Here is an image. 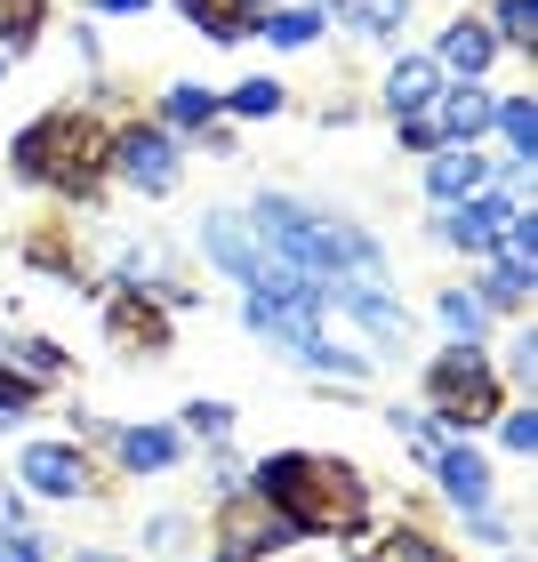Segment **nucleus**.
<instances>
[{"label":"nucleus","instance_id":"cd10ccee","mask_svg":"<svg viewBox=\"0 0 538 562\" xmlns=\"http://www.w3.org/2000/svg\"><path fill=\"white\" fill-rule=\"evenodd\" d=\"M234 113H242V121L281 113V81H242V89H234Z\"/></svg>","mask_w":538,"mask_h":562},{"label":"nucleus","instance_id":"c756f323","mask_svg":"<svg viewBox=\"0 0 538 562\" xmlns=\"http://www.w3.org/2000/svg\"><path fill=\"white\" fill-rule=\"evenodd\" d=\"M498 434H506V450H523V458H530V450H538V411H506Z\"/></svg>","mask_w":538,"mask_h":562},{"label":"nucleus","instance_id":"4be33fe9","mask_svg":"<svg viewBox=\"0 0 538 562\" xmlns=\"http://www.w3.org/2000/svg\"><path fill=\"white\" fill-rule=\"evenodd\" d=\"M177 9H186V16H193L201 33H210V41H242L249 24H258V16H242L234 0H177Z\"/></svg>","mask_w":538,"mask_h":562},{"label":"nucleus","instance_id":"2f4dec72","mask_svg":"<svg viewBox=\"0 0 538 562\" xmlns=\"http://www.w3.org/2000/svg\"><path fill=\"white\" fill-rule=\"evenodd\" d=\"M145 547H153V554L186 547V515H153V522H145Z\"/></svg>","mask_w":538,"mask_h":562},{"label":"nucleus","instance_id":"e433bc0d","mask_svg":"<svg viewBox=\"0 0 538 562\" xmlns=\"http://www.w3.org/2000/svg\"><path fill=\"white\" fill-rule=\"evenodd\" d=\"M234 9H273V0H234Z\"/></svg>","mask_w":538,"mask_h":562},{"label":"nucleus","instance_id":"20e7f679","mask_svg":"<svg viewBox=\"0 0 538 562\" xmlns=\"http://www.w3.org/2000/svg\"><path fill=\"white\" fill-rule=\"evenodd\" d=\"M322 305L354 314V322H362L378 346H410V305L386 290V281H329V290H322Z\"/></svg>","mask_w":538,"mask_h":562},{"label":"nucleus","instance_id":"b1692460","mask_svg":"<svg viewBox=\"0 0 538 562\" xmlns=\"http://www.w3.org/2000/svg\"><path fill=\"white\" fill-rule=\"evenodd\" d=\"M442 322L458 329V346H474L482 329H491V305H482L474 290H442Z\"/></svg>","mask_w":538,"mask_h":562},{"label":"nucleus","instance_id":"bb28decb","mask_svg":"<svg viewBox=\"0 0 538 562\" xmlns=\"http://www.w3.org/2000/svg\"><path fill=\"white\" fill-rule=\"evenodd\" d=\"M186 434H201V442H225V434H234V402H186Z\"/></svg>","mask_w":538,"mask_h":562},{"label":"nucleus","instance_id":"f3484780","mask_svg":"<svg viewBox=\"0 0 538 562\" xmlns=\"http://www.w3.org/2000/svg\"><path fill=\"white\" fill-rule=\"evenodd\" d=\"M491 130L506 137V161H538V105L530 97H506V105L491 113Z\"/></svg>","mask_w":538,"mask_h":562},{"label":"nucleus","instance_id":"39448f33","mask_svg":"<svg viewBox=\"0 0 538 562\" xmlns=\"http://www.w3.org/2000/svg\"><path fill=\"white\" fill-rule=\"evenodd\" d=\"M113 169L145 193H169L177 186V137L169 130H121L113 137Z\"/></svg>","mask_w":538,"mask_h":562},{"label":"nucleus","instance_id":"72a5a7b5","mask_svg":"<svg viewBox=\"0 0 538 562\" xmlns=\"http://www.w3.org/2000/svg\"><path fill=\"white\" fill-rule=\"evenodd\" d=\"M402 145H418V153H434L442 137H434V121H426V113H410V121H402Z\"/></svg>","mask_w":538,"mask_h":562},{"label":"nucleus","instance_id":"9b49d317","mask_svg":"<svg viewBox=\"0 0 538 562\" xmlns=\"http://www.w3.org/2000/svg\"><path fill=\"white\" fill-rule=\"evenodd\" d=\"M482 177H491V153H474V145H450V153H434V161H426V193L450 210V201L482 193Z\"/></svg>","mask_w":538,"mask_h":562},{"label":"nucleus","instance_id":"58836bf2","mask_svg":"<svg viewBox=\"0 0 538 562\" xmlns=\"http://www.w3.org/2000/svg\"><path fill=\"white\" fill-rule=\"evenodd\" d=\"M210 562H225V554H210Z\"/></svg>","mask_w":538,"mask_h":562},{"label":"nucleus","instance_id":"0eeeda50","mask_svg":"<svg viewBox=\"0 0 538 562\" xmlns=\"http://www.w3.org/2000/svg\"><path fill=\"white\" fill-rule=\"evenodd\" d=\"M506 217H515V201H498V193H467V201H450L442 241L474 249V258H491V249H498V234H506Z\"/></svg>","mask_w":538,"mask_h":562},{"label":"nucleus","instance_id":"f03ea898","mask_svg":"<svg viewBox=\"0 0 538 562\" xmlns=\"http://www.w3.org/2000/svg\"><path fill=\"white\" fill-rule=\"evenodd\" d=\"M9 161H16V177H33V186L65 193V201H97V186L113 169V145L89 113H41L33 130H16Z\"/></svg>","mask_w":538,"mask_h":562},{"label":"nucleus","instance_id":"f257e3e1","mask_svg":"<svg viewBox=\"0 0 538 562\" xmlns=\"http://www.w3.org/2000/svg\"><path fill=\"white\" fill-rule=\"evenodd\" d=\"M249 498L273 506L298 539L354 530L362 506H370V491H362L354 467H338V458H305V450H281V458H266V467H249Z\"/></svg>","mask_w":538,"mask_h":562},{"label":"nucleus","instance_id":"9d476101","mask_svg":"<svg viewBox=\"0 0 538 562\" xmlns=\"http://www.w3.org/2000/svg\"><path fill=\"white\" fill-rule=\"evenodd\" d=\"M434 474H442V498H450V506H467V515L491 506V467H482L467 442H442V450H434Z\"/></svg>","mask_w":538,"mask_h":562},{"label":"nucleus","instance_id":"6e6552de","mask_svg":"<svg viewBox=\"0 0 538 562\" xmlns=\"http://www.w3.org/2000/svg\"><path fill=\"white\" fill-rule=\"evenodd\" d=\"M491 113H498V97L482 89V81H467V89H442L426 105V121H434V137L442 145H474L482 130H491Z\"/></svg>","mask_w":538,"mask_h":562},{"label":"nucleus","instance_id":"393cba45","mask_svg":"<svg viewBox=\"0 0 538 562\" xmlns=\"http://www.w3.org/2000/svg\"><path fill=\"white\" fill-rule=\"evenodd\" d=\"M491 41L538 48V0H498V16H491Z\"/></svg>","mask_w":538,"mask_h":562},{"label":"nucleus","instance_id":"473e14b6","mask_svg":"<svg viewBox=\"0 0 538 562\" xmlns=\"http://www.w3.org/2000/svg\"><path fill=\"white\" fill-rule=\"evenodd\" d=\"M474 539H482V547H498V554H506V547H515V530H506L498 515H474Z\"/></svg>","mask_w":538,"mask_h":562},{"label":"nucleus","instance_id":"f8f14e48","mask_svg":"<svg viewBox=\"0 0 538 562\" xmlns=\"http://www.w3.org/2000/svg\"><path fill=\"white\" fill-rule=\"evenodd\" d=\"M434 97H442V65H434V57H402V65L386 72V113H394V121L426 113Z\"/></svg>","mask_w":538,"mask_h":562},{"label":"nucleus","instance_id":"ddd939ff","mask_svg":"<svg viewBox=\"0 0 538 562\" xmlns=\"http://www.w3.org/2000/svg\"><path fill=\"white\" fill-rule=\"evenodd\" d=\"M113 450H121V467H130V474H169L186 442H177L169 426H121V434H113Z\"/></svg>","mask_w":538,"mask_h":562},{"label":"nucleus","instance_id":"1a4fd4ad","mask_svg":"<svg viewBox=\"0 0 538 562\" xmlns=\"http://www.w3.org/2000/svg\"><path fill=\"white\" fill-rule=\"evenodd\" d=\"M298 530L273 515V506H258V498H234L225 506V562H249V554H273V547H290Z\"/></svg>","mask_w":538,"mask_h":562},{"label":"nucleus","instance_id":"dca6fc26","mask_svg":"<svg viewBox=\"0 0 538 562\" xmlns=\"http://www.w3.org/2000/svg\"><path fill=\"white\" fill-rule=\"evenodd\" d=\"M0 370H9V378H24V386H48V378H57L65 370V353L57 346H48V338H0Z\"/></svg>","mask_w":538,"mask_h":562},{"label":"nucleus","instance_id":"c85d7f7f","mask_svg":"<svg viewBox=\"0 0 538 562\" xmlns=\"http://www.w3.org/2000/svg\"><path fill=\"white\" fill-rule=\"evenodd\" d=\"M33 394H41V386H24V378H9V370H0V426L33 418Z\"/></svg>","mask_w":538,"mask_h":562},{"label":"nucleus","instance_id":"6ab92c4d","mask_svg":"<svg viewBox=\"0 0 538 562\" xmlns=\"http://www.w3.org/2000/svg\"><path fill=\"white\" fill-rule=\"evenodd\" d=\"M249 33H266L273 48H305V41H322V9H266Z\"/></svg>","mask_w":538,"mask_h":562},{"label":"nucleus","instance_id":"4c0bfd02","mask_svg":"<svg viewBox=\"0 0 538 562\" xmlns=\"http://www.w3.org/2000/svg\"><path fill=\"white\" fill-rule=\"evenodd\" d=\"M81 562H113V554H81Z\"/></svg>","mask_w":538,"mask_h":562},{"label":"nucleus","instance_id":"5701e85b","mask_svg":"<svg viewBox=\"0 0 538 562\" xmlns=\"http://www.w3.org/2000/svg\"><path fill=\"white\" fill-rule=\"evenodd\" d=\"M161 113H169V130H210V113H217V97H210V89H201V81H177Z\"/></svg>","mask_w":538,"mask_h":562},{"label":"nucleus","instance_id":"412c9836","mask_svg":"<svg viewBox=\"0 0 538 562\" xmlns=\"http://www.w3.org/2000/svg\"><path fill=\"white\" fill-rule=\"evenodd\" d=\"M530 281H538V266L498 258L491 273H482V290H474V297H482V305H523V297H530Z\"/></svg>","mask_w":538,"mask_h":562},{"label":"nucleus","instance_id":"7c9ffc66","mask_svg":"<svg viewBox=\"0 0 538 562\" xmlns=\"http://www.w3.org/2000/svg\"><path fill=\"white\" fill-rule=\"evenodd\" d=\"M0 562H48V547L33 539V530H16V522H9V530H0Z\"/></svg>","mask_w":538,"mask_h":562},{"label":"nucleus","instance_id":"2eb2a0df","mask_svg":"<svg viewBox=\"0 0 538 562\" xmlns=\"http://www.w3.org/2000/svg\"><path fill=\"white\" fill-rule=\"evenodd\" d=\"M105 322H113V338H121V346H145V353H161V346H169V322L145 305V290L113 297V314H105Z\"/></svg>","mask_w":538,"mask_h":562},{"label":"nucleus","instance_id":"423d86ee","mask_svg":"<svg viewBox=\"0 0 538 562\" xmlns=\"http://www.w3.org/2000/svg\"><path fill=\"white\" fill-rule=\"evenodd\" d=\"M16 474H24V491H41V498H81L89 491V458L72 442H33L16 458Z\"/></svg>","mask_w":538,"mask_h":562},{"label":"nucleus","instance_id":"4468645a","mask_svg":"<svg viewBox=\"0 0 538 562\" xmlns=\"http://www.w3.org/2000/svg\"><path fill=\"white\" fill-rule=\"evenodd\" d=\"M491 57H498L491 24H467V16H458V24H442V48H434V65H442V72H467V81H474V72L491 65Z\"/></svg>","mask_w":538,"mask_h":562},{"label":"nucleus","instance_id":"7ed1b4c3","mask_svg":"<svg viewBox=\"0 0 538 562\" xmlns=\"http://www.w3.org/2000/svg\"><path fill=\"white\" fill-rule=\"evenodd\" d=\"M426 402H434V418H442V426H482V418L506 411L498 378H491V362H482V346H450L442 362L426 370Z\"/></svg>","mask_w":538,"mask_h":562},{"label":"nucleus","instance_id":"c9c22d12","mask_svg":"<svg viewBox=\"0 0 538 562\" xmlns=\"http://www.w3.org/2000/svg\"><path fill=\"white\" fill-rule=\"evenodd\" d=\"M9 522H16V498H9V491H0V530H9Z\"/></svg>","mask_w":538,"mask_h":562},{"label":"nucleus","instance_id":"f704fd0d","mask_svg":"<svg viewBox=\"0 0 538 562\" xmlns=\"http://www.w3.org/2000/svg\"><path fill=\"white\" fill-rule=\"evenodd\" d=\"M89 9H105V16H137V9H153V0H89Z\"/></svg>","mask_w":538,"mask_h":562},{"label":"nucleus","instance_id":"a211bd4d","mask_svg":"<svg viewBox=\"0 0 538 562\" xmlns=\"http://www.w3.org/2000/svg\"><path fill=\"white\" fill-rule=\"evenodd\" d=\"M338 16H346L362 41H394L402 24H410V0H338Z\"/></svg>","mask_w":538,"mask_h":562},{"label":"nucleus","instance_id":"aec40b11","mask_svg":"<svg viewBox=\"0 0 538 562\" xmlns=\"http://www.w3.org/2000/svg\"><path fill=\"white\" fill-rule=\"evenodd\" d=\"M354 562H450L442 539H426V530H386L370 554H354Z\"/></svg>","mask_w":538,"mask_h":562},{"label":"nucleus","instance_id":"a878e982","mask_svg":"<svg viewBox=\"0 0 538 562\" xmlns=\"http://www.w3.org/2000/svg\"><path fill=\"white\" fill-rule=\"evenodd\" d=\"M41 24H48L41 0H0V41H9V48H33Z\"/></svg>","mask_w":538,"mask_h":562}]
</instances>
